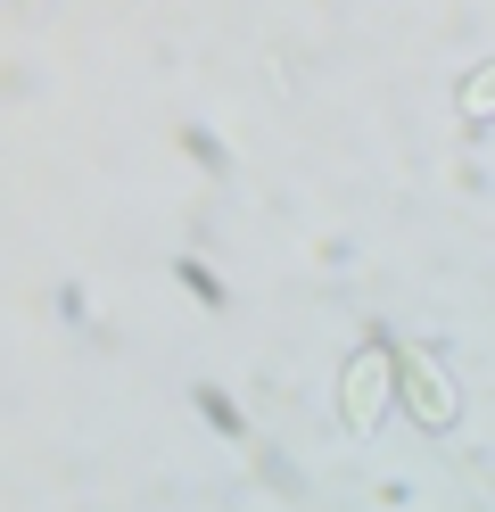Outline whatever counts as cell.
I'll use <instances>...</instances> for the list:
<instances>
[{
  "instance_id": "1",
  "label": "cell",
  "mask_w": 495,
  "mask_h": 512,
  "mask_svg": "<svg viewBox=\"0 0 495 512\" xmlns=\"http://www.w3.org/2000/svg\"><path fill=\"white\" fill-rule=\"evenodd\" d=\"M388 397H396V356H388V347H363V356L347 364V380H339V413H347V430H380Z\"/></svg>"
},
{
  "instance_id": "2",
  "label": "cell",
  "mask_w": 495,
  "mask_h": 512,
  "mask_svg": "<svg viewBox=\"0 0 495 512\" xmlns=\"http://www.w3.org/2000/svg\"><path fill=\"white\" fill-rule=\"evenodd\" d=\"M396 380H405V405H413V422H429V430H446L454 422V389H446V372L429 364V356H396Z\"/></svg>"
},
{
  "instance_id": "3",
  "label": "cell",
  "mask_w": 495,
  "mask_h": 512,
  "mask_svg": "<svg viewBox=\"0 0 495 512\" xmlns=\"http://www.w3.org/2000/svg\"><path fill=\"white\" fill-rule=\"evenodd\" d=\"M462 116H495V67H479L462 83Z\"/></svg>"
}]
</instances>
